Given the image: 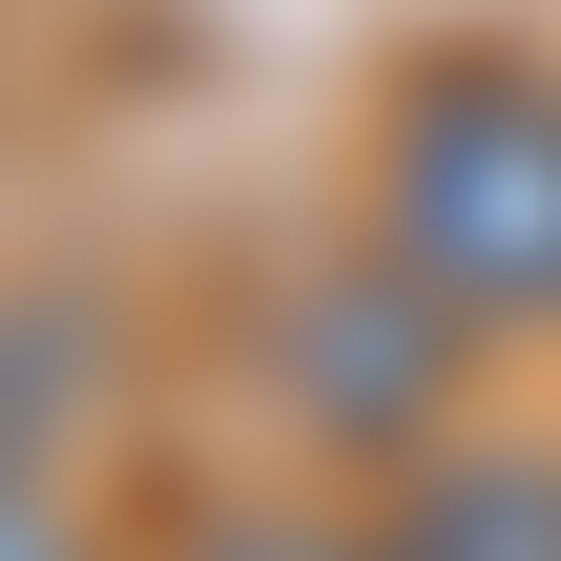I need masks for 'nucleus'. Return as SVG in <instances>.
Here are the masks:
<instances>
[{"mask_svg": "<svg viewBox=\"0 0 561 561\" xmlns=\"http://www.w3.org/2000/svg\"><path fill=\"white\" fill-rule=\"evenodd\" d=\"M375 250H396L437 312L541 333L561 312V62H416V83H396Z\"/></svg>", "mask_w": 561, "mask_h": 561, "instance_id": "f257e3e1", "label": "nucleus"}, {"mask_svg": "<svg viewBox=\"0 0 561 561\" xmlns=\"http://www.w3.org/2000/svg\"><path fill=\"white\" fill-rule=\"evenodd\" d=\"M458 333H479V312H437V291L354 229L333 271H291V312H271V396H291V437H333V458H416L437 396H458Z\"/></svg>", "mask_w": 561, "mask_h": 561, "instance_id": "f03ea898", "label": "nucleus"}, {"mask_svg": "<svg viewBox=\"0 0 561 561\" xmlns=\"http://www.w3.org/2000/svg\"><path fill=\"white\" fill-rule=\"evenodd\" d=\"M375 561H561V458H520V437L416 458L396 520H375Z\"/></svg>", "mask_w": 561, "mask_h": 561, "instance_id": "7ed1b4c3", "label": "nucleus"}, {"mask_svg": "<svg viewBox=\"0 0 561 561\" xmlns=\"http://www.w3.org/2000/svg\"><path fill=\"white\" fill-rule=\"evenodd\" d=\"M0 561H83V541H62V500H42L21 458H0Z\"/></svg>", "mask_w": 561, "mask_h": 561, "instance_id": "20e7f679", "label": "nucleus"}, {"mask_svg": "<svg viewBox=\"0 0 561 561\" xmlns=\"http://www.w3.org/2000/svg\"><path fill=\"white\" fill-rule=\"evenodd\" d=\"M187 561H375V541H312V520H229V541H187Z\"/></svg>", "mask_w": 561, "mask_h": 561, "instance_id": "39448f33", "label": "nucleus"}]
</instances>
